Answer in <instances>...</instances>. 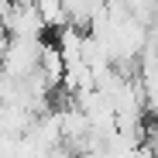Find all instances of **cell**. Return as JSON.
<instances>
[{
	"label": "cell",
	"instance_id": "obj_1",
	"mask_svg": "<svg viewBox=\"0 0 158 158\" xmlns=\"http://www.w3.org/2000/svg\"><path fill=\"white\" fill-rule=\"evenodd\" d=\"M31 4H35V10H38L41 24H45V31H59L62 24H69L62 0H31Z\"/></svg>",
	"mask_w": 158,
	"mask_h": 158
}]
</instances>
